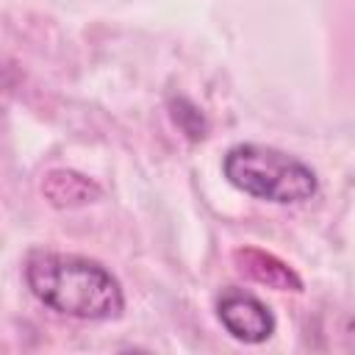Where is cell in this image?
Here are the masks:
<instances>
[{
    "instance_id": "4",
    "label": "cell",
    "mask_w": 355,
    "mask_h": 355,
    "mask_svg": "<svg viewBox=\"0 0 355 355\" xmlns=\"http://www.w3.org/2000/svg\"><path fill=\"white\" fill-rule=\"evenodd\" d=\"M233 261H236V269L261 283V286H269V288H277V291H302V280L300 275L283 263L277 255L266 252V250H258V247H241L233 252Z\"/></svg>"
},
{
    "instance_id": "1",
    "label": "cell",
    "mask_w": 355,
    "mask_h": 355,
    "mask_svg": "<svg viewBox=\"0 0 355 355\" xmlns=\"http://www.w3.org/2000/svg\"><path fill=\"white\" fill-rule=\"evenodd\" d=\"M28 288L47 308L75 319H114L125 297L116 277L97 261L64 252H31L25 261Z\"/></svg>"
},
{
    "instance_id": "3",
    "label": "cell",
    "mask_w": 355,
    "mask_h": 355,
    "mask_svg": "<svg viewBox=\"0 0 355 355\" xmlns=\"http://www.w3.org/2000/svg\"><path fill=\"white\" fill-rule=\"evenodd\" d=\"M216 313L225 330L244 344H261L275 333L272 311L247 291H236V288L225 291L216 302Z\"/></svg>"
},
{
    "instance_id": "5",
    "label": "cell",
    "mask_w": 355,
    "mask_h": 355,
    "mask_svg": "<svg viewBox=\"0 0 355 355\" xmlns=\"http://www.w3.org/2000/svg\"><path fill=\"white\" fill-rule=\"evenodd\" d=\"M42 194L55 208H78L100 197V186L72 169H50L42 180Z\"/></svg>"
},
{
    "instance_id": "2",
    "label": "cell",
    "mask_w": 355,
    "mask_h": 355,
    "mask_svg": "<svg viewBox=\"0 0 355 355\" xmlns=\"http://www.w3.org/2000/svg\"><path fill=\"white\" fill-rule=\"evenodd\" d=\"M225 178L269 202H302L316 194V175L311 166L288 153L266 144H236L225 155Z\"/></svg>"
}]
</instances>
